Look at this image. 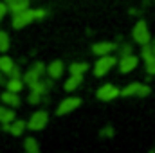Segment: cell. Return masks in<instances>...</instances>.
Instances as JSON below:
<instances>
[{
  "label": "cell",
  "mask_w": 155,
  "mask_h": 153,
  "mask_svg": "<svg viewBox=\"0 0 155 153\" xmlns=\"http://www.w3.org/2000/svg\"><path fill=\"white\" fill-rule=\"evenodd\" d=\"M150 86L148 85H143V83H130L128 86H124L121 90V96L123 97H146L150 96Z\"/></svg>",
  "instance_id": "6da1fadb"
},
{
  "label": "cell",
  "mask_w": 155,
  "mask_h": 153,
  "mask_svg": "<svg viewBox=\"0 0 155 153\" xmlns=\"http://www.w3.org/2000/svg\"><path fill=\"white\" fill-rule=\"evenodd\" d=\"M116 58L114 56H110V54H105V56H99V60L96 61V65H94V74L99 77V76H105L114 65H116Z\"/></svg>",
  "instance_id": "7a4b0ae2"
},
{
  "label": "cell",
  "mask_w": 155,
  "mask_h": 153,
  "mask_svg": "<svg viewBox=\"0 0 155 153\" xmlns=\"http://www.w3.org/2000/svg\"><path fill=\"white\" fill-rule=\"evenodd\" d=\"M132 36H134V40H135L139 45H146V43H150V31H148L146 22L139 20V22L135 24L134 31H132Z\"/></svg>",
  "instance_id": "3957f363"
},
{
  "label": "cell",
  "mask_w": 155,
  "mask_h": 153,
  "mask_svg": "<svg viewBox=\"0 0 155 153\" xmlns=\"http://www.w3.org/2000/svg\"><path fill=\"white\" fill-rule=\"evenodd\" d=\"M35 18H36V13H35L33 9L20 11V13H16L15 18H13V27H15V29H22V27H25L27 24H31Z\"/></svg>",
  "instance_id": "277c9868"
},
{
  "label": "cell",
  "mask_w": 155,
  "mask_h": 153,
  "mask_svg": "<svg viewBox=\"0 0 155 153\" xmlns=\"http://www.w3.org/2000/svg\"><path fill=\"white\" fill-rule=\"evenodd\" d=\"M117 96H121V90L114 86V85H110V83H107V85H103L99 90H97V97L101 99V101H112V99H116Z\"/></svg>",
  "instance_id": "5b68a950"
},
{
  "label": "cell",
  "mask_w": 155,
  "mask_h": 153,
  "mask_svg": "<svg viewBox=\"0 0 155 153\" xmlns=\"http://www.w3.org/2000/svg\"><path fill=\"white\" fill-rule=\"evenodd\" d=\"M79 105H81V99H78V97H67V99H63V101L60 103V106H58L56 114H58V115L71 114L72 110H76Z\"/></svg>",
  "instance_id": "8992f818"
},
{
  "label": "cell",
  "mask_w": 155,
  "mask_h": 153,
  "mask_svg": "<svg viewBox=\"0 0 155 153\" xmlns=\"http://www.w3.org/2000/svg\"><path fill=\"white\" fill-rule=\"evenodd\" d=\"M137 65H139L137 56H134V54H126V56H123L121 61H119V70H121L123 74H128V72H132Z\"/></svg>",
  "instance_id": "52a82bcc"
},
{
  "label": "cell",
  "mask_w": 155,
  "mask_h": 153,
  "mask_svg": "<svg viewBox=\"0 0 155 153\" xmlns=\"http://www.w3.org/2000/svg\"><path fill=\"white\" fill-rule=\"evenodd\" d=\"M47 119H49L47 112L40 110V112H36V114H33V117H31V119H29V122H27V126H29L31 130H41V128H45Z\"/></svg>",
  "instance_id": "ba28073f"
},
{
  "label": "cell",
  "mask_w": 155,
  "mask_h": 153,
  "mask_svg": "<svg viewBox=\"0 0 155 153\" xmlns=\"http://www.w3.org/2000/svg\"><path fill=\"white\" fill-rule=\"evenodd\" d=\"M114 49H116V45H114V43H110V41H99V43H94V45H92V52H94V54H97V56L110 54Z\"/></svg>",
  "instance_id": "9c48e42d"
},
{
  "label": "cell",
  "mask_w": 155,
  "mask_h": 153,
  "mask_svg": "<svg viewBox=\"0 0 155 153\" xmlns=\"http://www.w3.org/2000/svg\"><path fill=\"white\" fill-rule=\"evenodd\" d=\"M7 7L13 15H16L20 11L29 9V0H11V2H7Z\"/></svg>",
  "instance_id": "30bf717a"
},
{
  "label": "cell",
  "mask_w": 155,
  "mask_h": 153,
  "mask_svg": "<svg viewBox=\"0 0 155 153\" xmlns=\"http://www.w3.org/2000/svg\"><path fill=\"white\" fill-rule=\"evenodd\" d=\"M47 70H49V76L52 77V79H56V77L61 76V72H63V63H61L60 60H56V61H52V63L47 67Z\"/></svg>",
  "instance_id": "8fae6325"
},
{
  "label": "cell",
  "mask_w": 155,
  "mask_h": 153,
  "mask_svg": "<svg viewBox=\"0 0 155 153\" xmlns=\"http://www.w3.org/2000/svg\"><path fill=\"white\" fill-rule=\"evenodd\" d=\"M2 101L5 105H11V106H18L20 105V97L16 96V92H11V90H7V92L2 94Z\"/></svg>",
  "instance_id": "7c38bea8"
},
{
  "label": "cell",
  "mask_w": 155,
  "mask_h": 153,
  "mask_svg": "<svg viewBox=\"0 0 155 153\" xmlns=\"http://www.w3.org/2000/svg\"><path fill=\"white\" fill-rule=\"evenodd\" d=\"M81 79H83V74H71V77L65 81V90H67V92L74 90L78 85L81 83Z\"/></svg>",
  "instance_id": "4fadbf2b"
},
{
  "label": "cell",
  "mask_w": 155,
  "mask_h": 153,
  "mask_svg": "<svg viewBox=\"0 0 155 153\" xmlns=\"http://www.w3.org/2000/svg\"><path fill=\"white\" fill-rule=\"evenodd\" d=\"M13 69H15L13 60H11L9 56H2V58H0V70H2V72H5V74H11V72H13Z\"/></svg>",
  "instance_id": "5bb4252c"
},
{
  "label": "cell",
  "mask_w": 155,
  "mask_h": 153,
  "mask_svg": "<svg viewBox=\"0 0 155 153\" xmlns=\"http://www.w3.org/2000/svg\"><path fill=\"white\" fill-rule=\"evenodd\" d=\"M15 119V110H9V108H4L0 106V122L2 124H7Z\"/></svg>",
  "instance_id": "9a60e30c"
},
{
  "label": "cell",
  "mask_w": 155,
  "mask_h": 153,
  "mask_svg": "<svg viewBox=\"0 0 155 153\" xmlns=\"http://www.w3.org/2000/svg\"><path fill=\"white\" fill-rule=\"evenodd\" d=\"M24 148H25L27 153H38L40 151V146H38V142H36L35 137H27L25 142H24Z\"/></svg>",
  "instance_id": "2e32d148"
},
{
  "label": "cell",
  "mask_w": 155,
  "mask_h": 153,
  "mask_svg": "<svg viewBox=\"0 0 155 153\" xmlns=\"http://www.w3.org/2000/svg\"><path fill=\"white\" fill-rule=\"evenodd\" d=\"M22 81H20V77H11L9 81H7V90H11V92H20L22 90Z\"/></svg>",
  "instance_id": "e0dca14e"
},
{
  "label": "cell",
  "mask_w": 155,
  "mask_h": 153,
  "mask_svg": "<svg viewBox=\"0 0 155 153\" xmlns=\"http://www.w3.org/2000/svg\"><path fill=\"white\" fill-rule=\"evenodd\" d=\"M25 126H27V124H25L24 121H15V122H13V126H9V132H11L13 135H16V137H18V135H22V132H24V128H25Z\"/></svg>",
  "instance_id": "ac0fdd59"
},
{
  "label": "cell",
  "mask_w": 155,
  "mask_h": 153,
  "mask_svg": "<svg viewBox=\"0 0 155 153\" xmlns=\"http://www.w3.org/2000/svg\"><path fill=\"white\" fill-rule=\"evenodd\" d=\"M69 69H71V74H85L88 65L87 63H72Z\"/></svg>",
  "instance_id": "d6986e66"
},
{
  "label": "cell",
  "mask_w": 155,
  "mask_h": 153,
  "mask_svg": "<svg viewBox=\"0 0 155 153\" xmlns=\"http://www.w3.org/2000/svg\"><path fill=\"white\" fill-rule=\"evenodd\" d=\"M24 79L27 81V85H33L35 81H38V79H40V72H38V70H35V69H31V70H27V72H25Z\"/></svg>",
  "instance_id": "ffe728a7"
},
{
  "label": "cell",
  "mask_w": 155,
  "mask_h": 153,
  "mask_svg": "<svg viewBox=\"0 0 155 153\" xmlns=\"http://www.w3.org/2000/svg\"><path fill=\"white\" fill-rule=\"evenodd\" d=\"M7 49H9V36H7V33L0 31V50L5 52Z\"/></svg>",
  "instance_id": "44dd1931"
},
{
  "label": "cell",
  "mask_w": 155,
  "mask_h": 153,
  "mask_svg": "<svg viewBox=\"0 0 155 153\" xmlns=\"http://www.w3.org/2000/svg\"><path fill=\"white\" fill-rule=\"evenodd\" d=\"M141 54H143V60L146 61V60H150L152 56H155L153 49L150 47V43H146V45H143V50H141Z\"/></svg>",
  "instance_id": "7402d4cb"
},
{
  "label": "cell",
  "mask_w": 155,
  "mask_h": 153,
  "mask_svg": "<svg viewBox=\"0 0 155 153\" xmlns=\"http://www.w3.org/2000/svg\"><path fill=\"white\" fill-rule=\"evenodd\" d=\"M144 63H146V72L153 76V74H155V56H152L150 60H146Z\"/></svg>",
  "instance_id": "603a6c76"
},
{
  "label": "cell",
  "mask_w": 155,
  "mask_h": 153,
  "mask_svg": "<svg viewBox=\"0 0 155 153\" xmlns=\"http://www.w3.org/2000/svg\"><path fill=\"white\" fill-rule=\"evenodd\" d=\"M31 88H33V90H36V92H40V94H43V92H45V88H47V85H45V83H43V81H35V83H33V85H31Z\"/></svg>",
  "instance_id": "cb8c5ba5"
},
{
  "label": "cell",
  "mask_w": 155,
  "mask_h": 153,
  "mask_svg": "<svg viewBox=\"0 0 155 153\" xmlns=\"http://www.w3.org/2000/svg\"><path fill=\"white\" fill-rule=\"evenodd\" d=\"M40 99H41V94L36 92V90H33V92H31V96H29V103L36 105V103H40Z\"/></svg>",
  "instance_id": "d4e9b609"
},
{
  "label": "cell",
  "mask_w": 155,
  "mask_h": 153,
  "mask_svg": "<svg viewBox=\"0 0 155 153\" xmlns=\"http://www.w3.org/2000/svg\"><path fill=\"white\" fill-rule=\"evenodd\" d=\"M9 11V7H7V4H4V2H0V20L5 16V13Z\"/></svg>",
  "instance_id": "484cf974"
},
{
  "label": "cell",
  "mask_w": 155,
  "mask_h": 153,
  "mask_svg": "<svg viewBox=\"0 0 155 153\" xmlns=\"http://www.w3.org/2000/svg\"><path fill=\"white\" fill-rule=\"evenodd\" d=\"M126 54H132V47L130 45H123L121 47V56H126Z\"/></svg>",
  "instance_id": "4316f807"
},
{
  "label": "cell",
  "mask_w": 155,
  "mask_h": 153,
  "mask_svg": "<svg viewBox=\"0 0 155 153\" xmlns=\"http://www.w3.org/2000/svg\"><path fill=\"white\" fill-rule=\"evenodd\" d=\"M11 77H20V70H18L16 65H15V69H13V72H11Z\"/></svg>",
  "instance_id": "83f0119b"
},
{
  "label": "cell",
  "mask_w": 155,
  "mask_h": 153,
  "mask_svg": "<svg viewBox=\"0 0 155 153\" xmlns=\"http://www.w3.org/2000/svg\"><path fill=\"white\" fill-rule=\"evenodd\" d=\"M35 70H38L40 76H41V72H43V63H36V65H35Z\"/></svg>",
  "instance_id": "f1b7e54d"
},
{
  "label": "cell",
  "mask_w": 155,
  "mask_h": 153,
  "mask_svg": "<svg viewBox=\"0 0 155 153\" xmlns=\"http://www.w3.org/2000/svg\"><path fill=\"white\" fill-rule=\"evenodd\" d=\"M103 135H114V130H112V128H107V130L103 132Z\"/></svg>",
  "instance_id": "f546056e"
},
{
  "label": "cell",
  "mask_w": 155,
  "mask_h": 153,
  "mask_svg": "<svg viewBox=\"0 0 155 153\" xmlns=\"http://www.w3.org/2000/svg\"><path fill=\"white\" fill-rule=\"evenodd\" d=\"M152 49H153V52H155V43H153V45H152Z\"/></svg>",
  "instance_id": "4dcf8cb0"
},
{
  "label": "cell",
  "mask_w": 155,
  "mask_h": 153,
  "mask_svg": "<svg viewBox=\"0 0 155 153\" xmlns=\"http://www.w3.org/2000/svg\"><path fill=\"white\" fill-rule=\"evenodd\" d=\"M5 2H11V0H5Z\"/></svg>",
  "instance_id": "1f68e13d"
}]
</instances>
